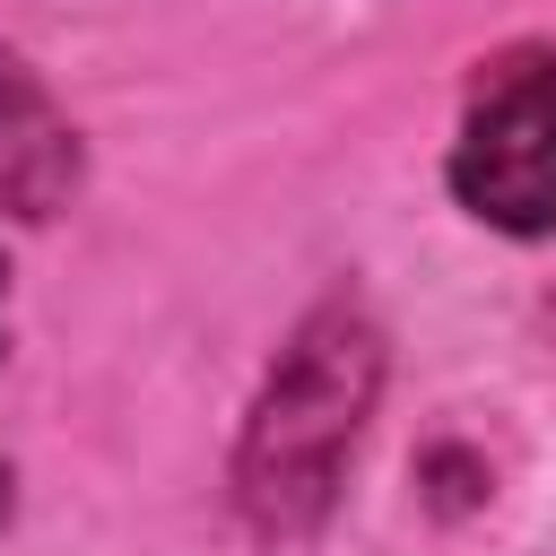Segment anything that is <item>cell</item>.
Returning a JSON list of instances; mask_svg holds the SVG:
<instances>
[{
	"instance_id": "3",
	"label": "cell",
	"mask_w": 556,
	"mask_h": 556,
	"mask_svg": "<svg viewBox=\"0 0 556 556\" xmlns=\"http://www.w3.org/2000/svg\"><path fill=\"white\" fill-rule=\"evenodd\" d=\"M87 191V139L52 104V87L26 70V52L0 35V208L43 226Z\"/></svg>"
},
{
	"instance_id": "5",
	"label": "cell",
	"mask_w": 556,
	"mask_h": 556,
	"mask_svg": "<svg viewBox=\"0 0 556 556\" xmlns=\"http://www.w3.org/2000/svg\"><path fill=\"white\" fill-rule=\"evenodd\" d=\"M0 365H9V252H0Z\"/></svg>"
},
{
	"instance_id": "2",
	"label": "cell",
	"mask_w": 556,
	"mask_h": 556,
	"mask_svg": "<svg viewBox=\"0 0 556 556\" xmlns=\"http://www.w3.org/2000/svg\"><path fill=\"white\" fill-rule=\"evenodd\" d=\"M443 182L478 226L513 243L556 235V43H504L478 61Z\"/></svg>"
},
{
	"instance_id": "1",
	"label": "cell",
	"mask_w": 556,
	"mask_h": 556,
	"mask_svg": "<svg viewBox=\"0 0 556 556\" xmlns=\"http://www.w3.org/2000/svg\"><path fill=\"white\" fill-rule=\"evenodd\" d=\"M382 374H391V348L356 295H321L287 330L278 365L261 374L243 434H235V513L261 539L321 530V513L339 504V478L365 443V417L382 400Z\"/></svg>"
},
{
	"instance_id": "4",
	"label": "cell",
	"mask_w": 556,
	"mask_h": 556,
	"mask_svg": "<svg viewBox=\"0 0 556 556\" xmlns=\"http://www.w3.org/2000/svg\"><path fill=\"white\" fill-rule=\"evenodd\" d=\"M9 513H17V469L0 460V530H9Z\"/></svg>"
}]
</instances>
